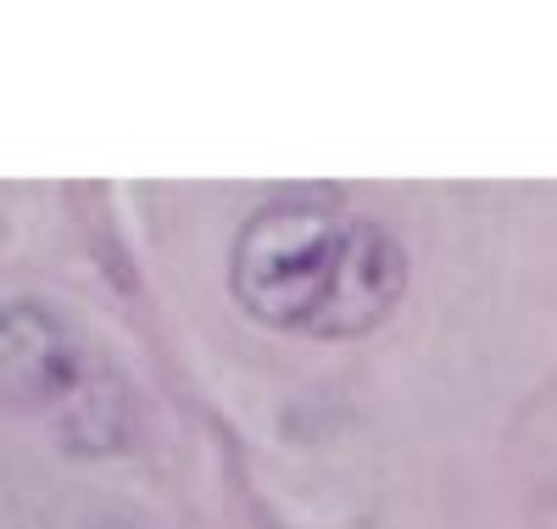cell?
Here are the masks:
<instances>
[{
	"instance_id": "obj_1",
	"label": "cell",
	"mask_w": 557,
	"mask_h": 529,
	"mask_svg": "<svg viewBox=\"0 0 557 529\" xmlns=\"http://www.w3.org/2000/svg\"><path fill=\"white\" fill-rule=\"evenodd\" d=\"M362 218H346L330 196H285L262 207L235 246V296L273 329H318L341 296Z\"/></svg>"
},
{
	"instance_id": "obj_2",
	"label": "cell",
	"mask_w": 557,
	"mask_h": 529,
	"mask_svg": "<svg viewBox=\"0 0 557 529\" xmlns=\"http://www.w3.org/2000/svg\"><path fill=\"white\" fill-rule=\"evenodd\" d=\"M7 391L17 407L51 418L67 452H117L128 441L123 379L107 362H89L34 302L7 307Z\"/></svg>"
}]
</instances>
